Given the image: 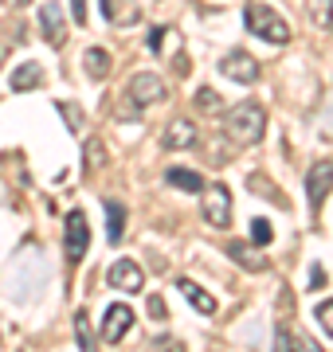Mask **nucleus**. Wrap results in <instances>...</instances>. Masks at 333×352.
Masks as SVG:
<instances>
[{
	"label": "nucleus",
	"instance_id": "5701e85b",
	"mask_svg": "<svg viewBox=\"0 0 333 352\" xmlns=\"http://www.w3.org/2000/svg\"><path fill=\"white\" fill-rule=\"evenodd\" d=\"M318 321H321V329H325V333L333 337V298L318 305Z\"/></svg>",
	"mask_w": 333,
	"mask_h": 352
},
{
	"label": "nucleus",
	"instance_id": "dca6fc26",
	"mask_svg": "<svg viewBox=\"0 0 333 352\" xmlns=\"http://www.w3.org/2000/svg\"><path fill=\"white\" fill-rule=\"evenodd\" d=\"M165 180L173 184V188H180V192H204V176L193 173V168H169Z\"/></svg>",
	"mask_w": 333,
	"mask_h": 352
},
{
	"label": "nucleus",
	"instance_id": "ddd939ff",
	"mask_svg": "<svg viewBox=\"0 0 333 352\" xmlns=\"http://www.w3.org/2000/svg\"><path fill=\"white\" fill-rule=\"evenodd\" d=\"M224 251H228V258H231V263L247 266V270H255V274H263V270H267V258H263L259 251H251L247 243H228Z\"/></svg>",
	"mask_w": 333,
	"mask_h": 352
},
{
	"label": "nucleus",
	"instance_id": "cd10ccee",
	"mask_svg": "<svg viewBox=\"0 0 333 352\" xmlns=\"http://www.w3.org/2000/svg\"><path fill=\"white\" fill-rule=\"evenodd\" d=\"M98 4H103V16H106V20H114V0H98Z\"/></svg>",
	"mask_w": 333,
	"mask_h": 352
},
{
	"label": "nucleus",
	"instance_id": "a211bd4d",
	"mask_svg": "<svg viewBox=\"0 0 333 352\" xmlns=\"http://www.w3.org/2000/svg\"><path fill=\"white\" fill-rule=\"evenodd\" d=\"M39 78H43V71H39L36 63H24L12 75V90H32V87H39Z\"/></svg>",
	"mask_w": 333,
	"mask_h": 352
},
{
	"label": "nucleus",
	"instance_id": "b1692460",
	"mask_svg": "<svg viewBox=\"0 0 333 352\" xmlns=\"http://www.w3.org/2000/svg\"><path fill=\"white\" fill-rule=\"evenodd\" d=\"M306 282H310V289H321V286H325V266L314 263V266H310V278H306Z\"/></svg>",
	"mask_w": 333,
	"mask_h": 352
},
{
	"label": "nucleus",
	"instance_id": "412c9836",
	"mask_svg": "<svg viewBox=\"0 0 333 352\" xmlns=\"http://www.w3.org/2000/svg\"><path fill=\"white\" fill-rule=\"evenodd\" d=\"M251 239H255V247H267L270 243V223L267 219H255V223H251Z\"/></svg>",
	"mask_w": 333,
	"mask_h": 352
},
{
	"label": "nucleus",
	"instance_id": "393cba45",
	"mask_svg": "<svg viewBox=\"0 0 333 352\" xmlns=\"http://www.w3.org/2000/svg\"><path fill=\"white\" fill-rule=\"evenodd\" d=\"M149 317H153V321H165V317H169V309H165L161 298H149Z\"/></svg>",
	"mask_w": 333,
	"mask_h": 352
},
{
	"label": "nucleus",
	"instance_id": "9b49d317",
	"mask_svg": "<svg viewBox=\"0 0 333 352\" xmlns=\"http://www.w3.org/2000/svg\"><path fill=\"white\" fill-rule=\"evenodd\" d=\"M196 145V126L184 118H173L165 129V149H193Z\"/></svg>",
	"mask_w": 333,
	"mask_h": 352
},
{
	"label": "nucleus",
	"instance_id": "6e6552de",
	"mask_svg": "<svg viewBox=\"0 0 333 352\" xmlns=\"http://www.w3.org/2000/svg\"><path fill=\"white\" fill-rule=\"evenodd\" d=\"M133 329V309L126 302H114L106 305V317H103V337L106 340H122Z\"/></svg>",
	"mask_w": 333,
	"mask_h": 352
},
{
	"label": "nucleus",
	"instance_id": "aec40b11",
	"mask_svg": "<svg viewBox=\"0 0 333 352\" xmlns=\"http://www.w3.org/2000/svg\"><path fill=\"white\" fill-rule=\"evenodd\" d=\"M196 106H200V110H208V113L219 110V94L212 87H200V90H196Z\"/></svg>",
	"mask_w": 333,
	"mask_h": 352
},
{
	"label": "nucleus",
	"instance_id": "7c9ffc66",
	"mask_svg": "<svg viewBox=\"0 0 333 352\" xmlns=\"http://www.w3.org/2000/svg\"><path fill=\"white\" fill-rule=\"evenodd\" d=\"M8 4H24V0H8Z\"/></svg>",
	"mask_w": 333,
	"mask_h": 352
},
{
	"label": "nucleus",
	"instance_id": "c85d7f7f",
	"mask_svg": "<svg viewBox=\"0 0 333 352\" xmlns=\"http://www.w3.org/2000/svg\"><path fill=\"white\" fill-rule=\"evenodd\" d=\"M325 28L333 32V0H330V12H325Z\"/></svg>",
	"mask_w": 333,
	"mask_h": 352
},
{
	"label": "nucleus",
	"instance_id": "423d86ee",
	"mask_svg": "<svg viewBox=\"0 0 333 352\" xmlns=\"http://www.w3.org/2000/svg\"><path fill=\"white\" fill-rule=\"evenodd\" d=\"M204 219L216 227V231H224V227L231 223V192L224 188V184L204 188Z\"/></svg>",
	"mask_w": 333,
	"mask_h": 352
},
{
	"label": "nucleus",
	"instance_id": "f8f14e48",
	"mask_svg": "<svg viewBox=\"0 0 333 352\" xmlns=\"http://www.w3.org/2000/svg\"><path fill=\"white\" fill-rule=\"evenodd\" d=\"M177 289L180 294H184V298H189V302H193V309L196 314H216V298H212V294H204V289L196 286L193 278H177Z\"/></svg>",
	"mask_w": 333,
	"mask_h": 352
},
{
	"label": "nucleus",
	"instance_id": "4be33fe9",
	"mask_svg": "<svg viewBox=\"0 0 333 352\" xmlns=\"http://www.w3.org/2000/svg\"><path fill=\"white\" fill-rule=\"evenodd\" d=\"M59 113H63L67 118V129H71V133H78V126H83V113H78V106H59Z\"/></svg>",
	"mask_w": 333,
	"mask_h": 352
},
{
	"label": "nucleus",
	"instance_id": "39448f33",
	"mask_svg": "<svg viewBox=\"0 0 333 352\" xmlns=\"http://www.w3.org/2000/svg\"><path fill=\"white\" fill-rule=\"evenodd\" d=\"M333 188V161H314L306 173V204L310 212H318L321 204H325V196H330Z\"/></svg>",
	"mask_w": 333,
	"mask_h": 352
},
{
	"label": "nucleus",
	"instance_id": "7ed1b4c3",
	"mask_svg": "<svg viewBox=\"0 0 333 352\" xmlns=\"http://www.w3.org/2000/svg\"><path fill=\"white\" fill-rule=\"evenodd\" d=\"M165 98V82L153 75V71H141V75L129 78V90H126V110H118L122 118H138L145 106Z\"/></svg>",
	"mask_w": 333,
	"mask_h": 352
},
{
	"label": "nucleus",
	"instance_id": "bb28decb",
	"mask_svg": "<svg viewBox=\"0 0 333 352\" xmlns=\"http://www.w3.org/2000/svg\"><path fill=\"white\" fill-rule=\"evenodd\" d=\"M71 12H75L78 24H87V0H71Z\"/></svg>",
	"mask_w": 333,
	"mask_h": 352
},
{
	"label": "nucleus",
	"instance_id": "6ab92c4d",
	"mask_svg": "<svg viewBox=\"0 0 333 352\" xmlns=\"http://www.w3.org/2000/svg\"><path fill=\"white\" fill-rule=\"evenodd\" d=\"M75 333H78V349L83 352H98V340H94V333H90L87 314H75Z\"/></svg>",
	"mask_w": 333,
	"mask_h": 352
},
{
	"label": "nucleus",
	"instance_id": "4468645a",
	"mask_svg": "<svg viewBox=\"0 0 333 352\" xmlns=\"http://www.w3.org/2000/svg\"><path fill=\"white\" fill-rule=\"evenodd\" d=\"M83 71H87L90 78H106L110 71H114V59H110V51H106V47H90L87 55H83Z\"/></svg>",
	"mask_w": 333,
	"mask_h": 352
},
{
	"label": "nucleus",
	"instance_id": "c756f323",
	"mask_svg": "<svg viewBox=\"0 0 333 352\" xmlns=\"http://www.w3.org/2000/svg\"><path fill=\"white\" fill-rule=\"evenodd\" d=\"M0 67H4V51H0Z\"/></svg>",
	"mask_w": 333,
	"mask_h": 352
},
{
	"label": "nucleus",
	"instance_id": "f03ea898",
	"mask_svg": "<svg viewBox=\"0 0 333 352\" xmlns=\"http://www.w3.org/2000/svg\"><path fill=\"white\" fill-rule=\"evenodd\" d=\"M247 32L259 39H267V43H290V24L282 20L275 8H267V4H247Z\"/></svg>",
	"mask_w": 333,
	"mask_h": 352
},
{
	"label": "nucleus",
	"instance_id": "f3484780",
	"mask_svg": "<svg viewBox=\"0 0 333 352\" xmlns=\"http://www.w3.org/2000/svg\"><path fill=\"white\" fill-rule=\"evenodd\" d=\"M122 231H126V208L118 200H106V239L122 243Z\"/></svg>",
	"mask_w": 333,
	"mask_h": 352
},
{
	"label": "nucleus",
	"instance_id": "2eb2a0df",
	"mask_svg": "<svg viewBox=\"0 0 333 352\" xmlns=\"http://www.w3.org/2000/svg\"><path fill=\"white\" fill-rule=\"evenodd\" d=\"M275 352H321V349L314 344V340L290 333L286 325H279V333H275Z\"/></svg>",
	"mask_w": 333,
	"mask_h": 352
},
{
	"label": "nucleus",
	"instance_id": "9d476101",
	"mask_svg": "<svg viewBox=\"0 0 333 352\" xmlns=\"http://www.w3.org/2000/svg\"><path fill=\"white\" fill-rule=\"evenodd\" d=\"M110 286L122 289V294H138L141 286H145V278H141V266L129 263V258H118L114 266H110Z\"/></svg>",
	"mask_w": 333,
	"mask_h": 352
},
{
	"label": "nucleus",
	"instance_id": "0eeeda50",
	"mask_svg": "<svg viewBox=\"0 0 333 352\" xmlns=\"http://www.w3.org/2000/svg\"><path fill=\"white\" fill-rule=\"evenodd\" d=\"M219 71L228 78H235V82H255L259 78V63H255V55H247V51H231V55H224L219 59Z\"/></svg>",
	"mask_w": 333,
	"mask_h": 352
},
{
	"label": "nucleus",
	"instance_id": "f257e3e1",
	"mask_svg": "<svg viewBox=\"0 0 333 352\" xmlns=\"http://www.w3.org/2000/svg\"><path fill=\"white\" fill-rule=\"evenodd\" d=\"M224 133L235 145H255L267 133V113H263V106H255V102H235L224 113Z\"/></svg>",
	"mask_w": 333,
	"mask_h": 352
},
{
	"label": "nucleus",
	"instance_id": "a878e982",
	"mask_svg": "<svg viewBox=\"0 0 333 352\" xmlns=\"http://www.w3.org/2000/svg\"><path fill=\"white\" fill-rule=\"evenodd\" d=\"M161 39H165V28H149V36H145L149 51H161Z\"/></svg>",
	"mask_w": 333,
	"mask_h": 352
},
{
	"label": "nucleus",
	"instance_id": "1a4fd4ad",
	"mask_svg": "<svg viewBox=\"0 0 333 352\" xmlns=\"http://www.w3.org/2000/svg\"><path fill=\"white\" fill-rule=\"evenodd\" d=\"M39 28H43V39L55 43V47L67 39V20H63L59 0H52V4H43V8H39Z\"/></svg>",
	"mask_w": 333,
	"mask_h": 352
},
{
	"label": "nucleus",
	"instance_id": "20e7f679",
	"mask_svg": "<svg viewBox=\"0 0 333 352\" xmlns=\"http://www.w3.org/2000/svg\"><path fill=\"white\" fill-rule=\"evenodd\" d=\"M87 247H90V223H87V215L75 208V212H67V219H63V254H67V263H83Z\"/></svg>",
	"mask_w": 333,
	"mask_h": 352
}]
</instances>
